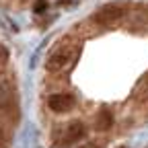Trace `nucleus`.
Masks as SVG:
<instances>
[{
  "instance_id": "1",
  "label": "nucleus",
  "mask_w": 148,
  "mask_h": 148,
  "mask_svg": "<svg viewBox=\"0 0 148 148\" xmlns=\"http://www.w3.org/2000/svg\"><path fill=\"white\" fill-rule=\"evenodd\" d=\"M125 16V6L123 4H105V6H101L95 14H92V18H95L97 23H101V25H111V23H117L119 18H123Z\"/></svg>"
},
{
  "instance_id": "2",
  "label": "nucleus",
  "mask_w": 148,
  "mask_h": 148,
  "mask_svg": "<svg viewBox=\"0 0 148 148\" xmlns=\"http://www.w3.org/2000/svg\"><path fill=\"white\" fill-rule=\"evenodd\" d=\"M72 60H74V49H72V47H58L56 51L49 53V58H47V62H45V68H47L49 72H58V70L70 66Z\"/></svg>"
},
{
  "instance_id": "3",
  "label": "nucleus",
  "mask_w": 148,
  "mask_h": 148,
  "mask_svg": "<svg viewBox=\"0 0 148 148\" xmlns=\"http://www.w3.org/2000/svg\"><path fill=\"white\" fill-rule=\"evenodd\" d=\"M47 105L56 113H66V111H70L74 107V97L68 95V92H56V95H51L47 99Z\"/></svg>"
},
{
  "instance_id": "4",
  "label": "nucleus",
  "mask_w": 148,
  "mask_h": 148,
  "mask_svg": "<svg viewBox=\"0 0 148 148\" xmlns=\"http://www.w3.org/2000/svg\"><path fill=\"white\" fill-rule=\"evenodd\" d=\"M111 125H113V113L103 107L99 111V115H97V121H95V127L99 130V132H107V130H111Z\"/></svg>"
},
{
  "instance_id": "5",
  "label": "nucleus",
  "mask_w": 148,
  "mask_h": 148,
  "mask_svg": "<svg viewBox=\"0 0 148 148\" xmlns=\"http://www.w3.org/2000/svg\"><path fill=\"white\" fill-rule=\"evenodd\" d=\"M84 134H86L84 123L82 121H72L66 130V142H76V140L84 138Z\"/></svg>"
},
{
  "instance_id": "6",
  "label": "nucleus",
  "mask_w": 148,
  "mask_h": 148,
  "mask_svg": "<svg viewBox=\"0 0 148 148\" xmlns=\"http://www.w3.org/2000/svg\"><path fill=\"white\" fill-rule=\"evenodd\" d=\"M45 8H47V0H37L35 6H33V10H35V12H43Z\"/></svg>"
},
{
  "instance_id": "7",
  "label": "nucleus",
  "mask_w": 148,
  "mask_h": 148,
  "mask_svg": "<svg viewBox=\"0 0 148 148\" xmlns=\"http://www.w3.org/2000/svg\"><path fill=\"white\" fill-rule=\"evenodd\" d=\"M80 148H101V146H97V144H84V146H80Z\"/></svg>"
}]
</instances>
